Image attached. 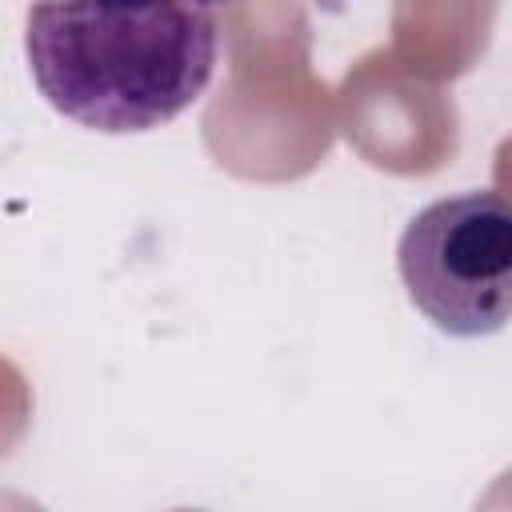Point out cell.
<instances>
[{"label": "cell", "instance_id": "obj_1", "mask_svg": "<svg viewBox=\"0 0 512 512\" xmlns=\"http://www.w3.org/2000/svg\"><path fill=\"white\" fill-rule=\"evenodd\" d=\"M24 52L60 116L96 132H148L200 100L220 24L204 4H40L28 12Z\"/></svg>", "mask_w": 512, "mask_h": 512}, {"label": "cell", "instance_id": "obj_2", "mask_svg": "<svg viewBox=\"0 0 512 512\" xmlns=\"http://www.w3.org/2000/svg\"><path fill=\"white\" fill-rule=\"evenodd\" d=\"M408 300L448 336H492L512 316V212L492 188L420 208L396 248Z\"/></svg>", "mask_w": 512, "mask_h": 512}]
</instances>
